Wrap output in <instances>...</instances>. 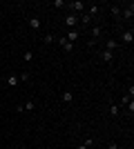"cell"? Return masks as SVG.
Here are the masks:
<instances>
[{
  "label": "cell",
  "instance_id": "obj_1",
  "mask_svg": "<svg viewBox=\"0 0 134 149\" xmlns=\"http://www.w3.org/2000/svg\"><path fill=\"white\" fill-rule=\"evenodd\" d=\"M69 9L76 13V16H81V13H85V2L83 0H74V2H69Z\"/></svg>",
  "mask_w": 134,
  "mask_h": 149
},
{
  "label": "cell",
  "instance_id": "obj_2",
  "mask_svg": "<svg viewBox=\"0 0 134 149\" xmlns=\"http://www.w3.org/2000/svg\"><path fill=\"white\" fill-rule=\"evenodd\" d=\"M65 25L69 27V29H74V27L78 25V16H76V13H69V16L65 18Z\"/></svg>",
  "mask_w": 134,
  "mask_h": 149
},
{
  "label": "cell",
  "instance_id": "obj_3",
  "mask_svg": "<svg viewBox=\"0 0 134 149\" xmlns=\"http://www.w3.org/2000/svg\"><path fill=\"white\" fill-rule=\"evenodd\" d=\"M58 45H60V47H63V51H67V54H69V51L74 49V45H72V42H69V40H67L65 36H63V38H58Z\"/></svg>",
  "mask_w": 134,
  "mask_h": 149
},
{
  "label": "cell",
  "instance_id": "obj_4",
  "mask_svg": "<svg viewBox=\"0 0 134 149\" xmlns=\"http://www.w3.org/2000/svg\"><path fill=\"white\" fill-rule=\"evenodd\" d=\"M101 36H103V27L101 25H94V27H92V42H96Z\"/></svg>",
  "mask_w": 134,
  "mask_h": 149
},
{
  "label": "cell",
  "instance_id": "obj_5",
  "mask_svg": "<svg viewBox=\"0 0 134 149\" xmlns=\"http://www.w3.org/2000/svg\"><path fill=\"white\" fill-rule=\"evenodd\" d=\"M121 40H123V42H132V40H134V31L132 29H123L121 31Z\"/></svg>",
  "mask_w": 134,
  "mask_h": 149
},
{
  "label": "cell",
  "instance_id": "obj_6",
  "mask_svg": "<svg viewBox=\"0 0 134 149\" xmlns=\"http://www.w3.org/2000/svg\"><path fill=\"white\" fill-rule=\"evenodd\" d=\"M36 109V102L34 100H27L25 105H18V111H34Z\"/></svg>",
  "mask_w": 134,
  "mask_h": 149
},
{
  "label": "cell",
  "instance_id": "obj_7",
  "mask_svg": "<svg viewBox=\"0 0 134 149\" xmlns=\"http://www.w3.org/2000/svg\"><path fill=\"white\" fill-rule=\"evenodd\" d=\"M121 16L130 20V18L134 16V5H130V7H125V9H121Z\"/></svg>",
  "mask_w": 134,
  "mask_h": 149
},
{
  "label": "cell",
  "instance_id": "obj_8",
  "mask_svg": "<svg viewBox=\"0 0 134 149\" xmlns=\"http://www.w3.org/2000/svg\"><path fill=\"white\" fill-rule=\"evenodd\" d=\"M65 38H67V40H69V42L74 45V42L78 40V29H69V33H67Z\"/></svg>",
  "mask_w": 134,
  "mask_h": 149
},
{
  "label": "cell",
  "instance_id": "obj_9",
  "mask_svg": "<svg viewBox=\"0 0 134 149\" xmlns=\"http://www.w3.org/2000/svg\"><path fill=\"white\" fill-rule=\"evenodd\" d=\"M27 25L32 27V29H40V20H38V18H36V16H32V18L27 20Z\"/></svg>",
  "mask_w": 134,
  "mask_h": 149
},
{
  "label": "cell",
  "instance_id": "obj_10",
  "mask_svg": "<svg viewBox=\"0 0 134 149\" xmlns=\"http://www.w3.org/2000/svg\"><path fill=\"white\" fill-rule=\"evenodd\" d=\"M101 58H103V62H112V60H114L112 51H107V49H103V51H101Z\"/></svg>",
  "mask_w": 134,
  "mask_h": 149
},
{
  "label": "cell",
  "instance_id": "obj_11",
  "mask_svg": "<svg viewBox=\"0 0 134 149\" xmlns=\"http://www.w3.org/2000/svg\"><path fill=\"white\" fill-rule=\"evenodd\" d=\"M7 85H9V87H16V85H20V80H18V76H7Z\"/></svg>",
  "mask_w": 134,
  "mask_h": 149
},
{
  "label": "cell",
  "instance_id": "obj_12",
  "mask_svg": "<svg viewBox=\"0 0 134 149\" xmlns=\"http://www.w3.org/2000/svg\"><path fill=\"white\" fill-rule=\"evenodd\" d=\"M116 47H119V42H116L114 38H109L107 42H105V49H107V51H114V49H116Z\"/></svg>",
  "mask_w": 134,
  "mask_h": 149
},
{
  "label": "cell",
  "instance_id": "obj_13",
  "mask_svg": "<svg viewBox=\"0 0 134 149\" xmlns=\"http://www.w3.org/2000/svg\"><path fill=\"white\" fill-rule=\"evenodd\" d=\"M98 13H101V7L92 5V7H89V11H87V16H89V18H94V16H98Z\"/></svg>",
  "mask_w": 134,
  "mask_h": 149
},
{
  "label": "cell",
  "instance_id": "obj_14",
  "mask_svg": "<svg viewBox=\"0 0 134 149\" xmlns=\"http://www.w3.org/2000/svg\"><path fill=\"white\" fill-rule=\"evenodd\" d=\"M60 98H63V102H72V100H74V93H72V91H63V93H60Z\"/></svg>",
  "mask_w": 134,
  "mask_h": 149
},
{
  "label": "cell",
  "instance_id": "obj_15",
  "mask_svg": "<svg viewBox=\"0 0 134 149\" xmlns=\"http://www.w3.org/2000/svg\"><path fill=\"white\" fill-rule=\"evenodd\" d=\"M18 80H20V82H29V80H32V76L27 74V71H22V74L18 76Z\"/></svg>",
  "mask_w": 134,
  "mask_h": 149
},
{
  "label": "cell",
  "instance_id": "obj_16",
  "mask_svg": "<svg viewBox=\"0 0 134 149\" xmlns=\"http://www.w3.org/2000/svg\"><path fill=\"white\" fill-rule=\"evenodd\" d=\"M109 11H112V16H116V18H121V7H109Z\"/></svg>",
  "mask_w": 134,
  "mask_h": 149
},
{
  "label": "cell",
  "instance_id": "obj_17",
  "mask_svg": "<svg viewBox=\"0 0 134 149\" xmlns=\"http://www.w3.org/2000/svg\"><path fill=\"white\" fill-rule=\"evenodd\" d=\"M43 42H45V45H51V42H56V38L51 36V33H47V36L43 38Z\"/></svg>",
  "mask_w": 134,
  "mask_h": 149
},
{
  "label": "cell",
  "instance_id": "obj_18",
  "mask_svg": "<svg viewBox=\"0 0 134 149\" xmlns=\"http://www.w3.org/2000/svg\"><path fill=\"white\" fill-rule=\"evenodd\" d=\"M22 60H34V51H25V54H22Z\"/></svg>",
  "mask_w": 134,
  "mask_h": 149
},
{
  "label": "cell",
  "instance_id": "obj_19",
  "mask_svg": "<svg viewBox=\"0 0 134 149\" xmlns=\"http://www.w3.org/2000/svg\"><path fill=\"white\" fill-rule=\"evenodd\" d=\"M109 113H112V116H119V105H109Z\"/></svg>",
  "mask_w": 134,
  "mask_h": 149
},
{
  "label": "cell",
  "instance_id": "obj_20",
  "mask_svg": "<svg viewBox=\"0 0 134 149\" xmlns=\"http://www.w3.org/2000/svg\"><path fill=\"white\" fill-rule=\"evenodd\" d=\"M65 5H67L65 0H54V7H58V9H60V7H65Z\"/></svg>",
  "mask_w": 134,
  "mask_h": 149
},
{
  "label": "cell",
  "instance_id": "obj_21",
  "mask_svg": "<svg viewBox=\"0 0 134 149\" xmlns=\"http://www.w3.org/2000/svg\"><path fill=\"white\" fill-rule=\"evenodd\" d=\"M107 149H119V145H116V143H112V145H109Z\"/></svg>",
  "mask_w": 134,
  "mask_h": 149
},
{
  "label": "cell",
  "instance_id": "obj_22",
  "mask_svg": "<svg viewBox=\"0 0 134 149\" xmlns=\"http://www.w3.org/2000/svg\"><path fill=\"white\" fill-rule=\"evenodd\" d=\"M76 149H89V147H85V145H81V147H76Z\"/></svg>",
  "mask_w": 134,
  "mask_h": 149
},
{
  "label": "cell",
  "instance_id": "obj_23",
  "mask_svg": "<svg viewBox=\"0 0 134 149\" xmlns=\"http://www.w3.org/2000/svg\"><path fill=\"white\" fill-rule=\"evenodd\" d=\"M20 149H27V147H20Z\"/></svg>",
  "mask_w": 134,
  "mask_h": 149
}]
</instances>
